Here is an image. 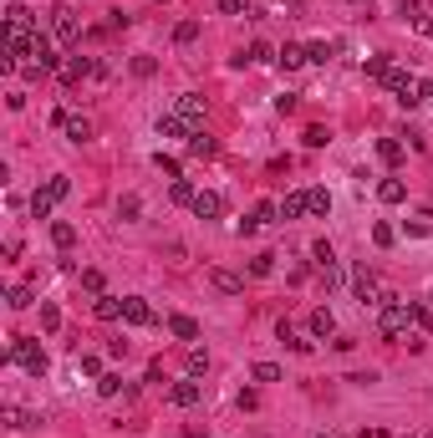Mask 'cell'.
I'll use <instances>...</instances> for the list:
<instances>
[{
    "mask_svg": "<svg viewBox=\"0 0 433 438\" xmlns=\"http://www.w3.org/2000/svg\"><path fill=\"white\" fill-rule=\"evenodd\" d=\"M275 214H280V204H270V199H260V204L250 209V219H240V225H234V234H240V239H245V234H255L260 225H270V219H275Z\"/></svg>",
    "mask_w": 433,
    "mask_h": 438,
    "instance_id": "cell-9",
    "label": "cell"
},
{
    "mask_svg": "<svg viewBox=\"0 0 433 438\" xmlns=\"http://www.w3.org/2000/svg\"><path fill=\"white\" fill-rule=\"evenodd\" d=\"M306 56H311V61H321V67H327V61H332V46H327V41H311V46H306Z\"/></svg>",
    "mask_w": 433,
    "mask_h": 438,
    "instance_id": "cell-44",
    "label": "cell"
},
{
    "mask_svg": "<svg viewBox=\"0 0 433 438\" xmlns=\"http://www.w3.org/2000/svg\"><path fill=\"white\" fill-rule=\"evenodd\" d=\"M173 118H179L189 133H204V118H209V102L199 92H179L173 97Z\"/></svg>",
    "mask_w": 433,
    "mask_h": 438,
    "instance_id": "cell-3",
    "label": "cell"
},
{
    "mask_svg": "<svg viewBox=\"0 0 433 438\" xmlns=\"http://www.w3.org/2000/svg\"><path fill=\"white\" fill-rule=\"evenodd\" d=\"M82 286L92 291V296H102V270H82Z\"/></svg>",
    "mask_w": 433,
    "mask_h": 438,
    "instance_id": "cell-47",
    "label": "cell"
},
{
    "mask_svg": "<svg viewBox=\"0 0 433 438\" xmlns=\"http://www.w3.org/2000/svg\"><path fill=\"white\" fill-rule=\"evenodd\" d=\"M153 163L168 173V179H184V168H179V158H168V153H153Z\"/></svg>",
    "mask_w": 433,
    "mask_h": 438,
    "instance_id": "cell-41",
    "label": "cell"
},
{
    "mask_svg": "<svg viewBox=\"0 0 433 438\" xmlns=\"http://www.w3.org/2000/svg\"><path fill=\"white\" fill-rule=\"evenodd\" d=\"M51 127H61L72 143H87V138H92V123L77 118V113H51Z\"/></svg>",
    "mask_w": 433,
    "mask_h": 438,
    "instance_id": "cell-8",
    "label": "cell"
},
{
    "mask_svg": "<svg viewBox=\"0 0 433 438\" xmlns=\"http://www.w3.org/2000/svg\"><path fill=\"white\" fill-rule=\"evenodd\" d=\"M6 306H11V311H26V306H31V291H26V286H15V291L6 296Z\"/></svg>",
    "mask_w": 433,
    "mask_h": 438,
    "instance_id": "cell-43",
    "label": "cell"
},
{
    "mask_svg": "<svg viewBox=\"0 0 433 438\" xmlns=\"http://www.w3.org/2000/svg\"><path fill=\"white\" fill-rule=\"evenodd\" d=\"M270 270H275V255H255V260H250V275H255V280H265Z\"/></svg>",
    "mask_w": 433,
    "mask_h": 438,
    "instance_id": "cell-39",
    "label": "cell"
},
{
    "mask_svg": "<svg viewBox=\"0 0 433 438\" xmlns=\"http://www.w3.org/2000/svg\"><path fill=\"white\" fill-rule=\"evenodd\" d=\"M51 36L61 41V46H72V41L82 36V26H77V11H72V6H56V11H51Z\"/></svg>",
    "mask_w": 433,
    "mask_h": 438,
    "instance_id": "cell-6",
    "label": "cell"
},
{
    "mask_svg": "<svg viewBox=\"0 0 433 438\" xmlns=\"http://www.w3.org/2000/svg\"><path fill=\"white\" fill-rule=\"evenodd\" d=\"M118 214H123V219H138V199H133V194H127V199L118 204Z\"/></svg>",
    "mask_w": 433,
    "mask_h": 438,
    "instance_id": "cell-50",
    "label": "cell"
},
{
    "mask_svg": "<svg viewBox=\"0 0 433 438\" xmlns=\"http://www.w3.org/2000/svg\"><path fill=\"white\" fill-rule=\"evenodd\" d=\"M168 403H173V408H199V403H204V382H194V377L168 382Z\"/></svg>",
    "mask_w": 433,
    "mask_h": 438,
    "instance_id": "cell-7",
    "label": "cell"
},
{
    "mask_svg": "<svg viewBox=\"0 0 433 438\" xmlns=\"http://www.w3.org/2000/svg\"><path fill=\"white\" fill-rule=\"evenodd\" d=\"M377 158H382L387 168H398V163H403V143H398V138H377Z\"/></svg>",
    "mask_w": 433,
    "mask_h": 438,
    "instance_id": "cell-24",
    "label": "cell"
},
{
    "mask_svg": "<svg viewBox=\"0 0 433 438\" xmlns=\"http://www.w3.org/2000/svg\"><path fill=\"white\" fill-rule=\"evenodd\" d=\"M31 423H41L36 413H26V408H6V428H31Z\"/></svg>",
    "mask_w": 433,
    "mask_h": 438,
    "instance_id": "cell-30",
    "label": "cell"
},
{
    "mask_svg": "<svg viewBox=\"0 0 433 438\" xmlns=\"http://www.w3.org/2000/svg\"><path fill=\"white\" fill-rule=\"evenodd\" d=\"M158 138H194V133H189V127L173 118V113H163V118H158Z\"/></svg>",
    "mask_w": 433,
    "mask_h": 438,
    "instance_id": "cell-25",
    "label": "cell"
},
{
    "mask_svg": "<svg viewBox=\"0 0 433 438\" xmlns=\"http://www.w3.org/2000/svg\"><path fill=\"white\" fill-rule=\"evenodd\" d=\"M393 239H398V230H393V225H382V219H377V225H372V245H377V250H387Z\"/></svg>",
    "mask_w": 433,
    "mask_h": 438,
    "instance_id": "cell-36",
    "label": "cell"
},
{
    "mask_svg": "<svg viewBox=\"0 0 433 438\" xmlns=\"http://www.w3.org/2000/svg\"><path fill=\"white\" fill-rule=\"evenodd\" d=\"M352 296H357V306H362V311H377V275L372 270H367V265H357L352 270Z\"/></svg>",
    "mask_w": 433,
    "mask_h": 438,
    "instance_id": "cell-5",
    "label": "cell"
},
{
    "mask_svg": "<svg viewBox=\"0 0 433 438\" xmlns=\"http://www.w3.org/2000/svg\"><path fill=\"white\" fill-rule=\"evenodd\" d=\"M194 36H199V20H179V26H173V41H179V46H189Z\"/></svg>",
    "mask_w": 433,
    "mask_h": 438,
    "instance_id": "cell-37",
    "label": "cell"
},
{
    "mask_svg": "<svg viewBox=\"0 0 433 438\" xmlns=\"http://www.w3.org/2000/svg\"><path fill=\"white\" fill-rule=\"evenodd\" d=\"M311 260H316V270H321V265H337V250L327 245V239H316V245H311Z\"/></svg>",
    "mask_w": 433,
    "mask_h": 438,
    "instance_id": "cell-32",
    "label": "cell"
},
{
    "mask_svg": "<svg viewBox=\"0 0 433 438\" xmlns=\"http://www.w3.org/2000/svg\"><path fill=\"white\" fill-rule=\"evenodd\" d=\"M352 6H372V0H352Z\"/></svg>",
    "mask_w": 433,
    "mask_h": 438,
    "instance_id": "cell-53",
    "label": "cell"
},
{
    "mask_svg": "<svg viewBox=\"0 0 433 438\" xmlns=\"http://www.w3.org/2000/svg\"><path fill=\"white\" fill-rule=\"evenodd\" d=\"M377 199H382V204H403V199H408V184H403V179H382V184H377Z\"/></svg>",
    "mask_w": 433,
    "mask_h": 438,
    "instance_id": "cell-21",
    "label": "cell"
},
{
    "mask_svg": "<svg viewBox=\"0 0 433 438\" xmlns=\"http://www.w3.org/2000/svg\"><path fill=\"white\" fill-rule=\"evenodd\" d=\"M168 194H173V204H194V194H199V189H194L189 179H173V189H168Z\"/></svg>",
    "mask_w": 433,
    "mask_h": 438,
    "instance_id": "cell-34",
    "label": "cell"
},
{
    "mask_svg": "<svg viewBox=\"0 0 433 438\" xmlns=\"http://www.w3.org/2000/svg\"><path fill=\"white\" fill-rule=\"evenodd\" d=\"M26 56L36 61V67H46V72H61V56H56V46H51V36H46V31H31Z\"/></svg>",
    "mask_w": 433,
    "mask_h": 438,
    "instance_id": "cell-4",
    "label": "cell"
},
{
    "mask_svg": "<svg viewBox=\"0 0 433 438\" xmlns=\"http://www.w3.org/2000/svg\"><path fill=\"white\" fill-rule=\"evenodd\" d=\"M306 61H311V56H306V46H291V41L275 51V67H280V72H301Z\"/></svg>",
    "mask_w": 433,
    "mask_h": 438,
    "instance_id": "cell-16",
    "label": "cell"
},
{
    "mask_svg": "<svg viewBox=\"0 0 433 438\" xmlns=\"http://www.w3.org/2000/svg\"><path fill=\"white\" fill-rule=\"evenodd\" d=\"M311 337H337V316L327 311V306H316V311H311Z\"/></svg>",
    "mask_w": 433,
    "mask_h": 438,
    "instance_id": "cell-20",
    "label": "cell"
},
{
    "mask_svg": "<svg viewBox=\"0 0 433 438\" xmlns=\"http://www.w3.org/2000/svg\"><path fill=\"white\" fill-rule=\"evenodd\" d=\"M408 321H413V316H408V301L403 296H382L377 301V337L382 342H403L408 337Z\"/></svg>",
    "mask_w": 433,
    "mask_h": 438,
    "instance_id": "cell-1",
    "label": "cell"
},
{
    "mask_svg": "<svg viewBox=\"0 0 433 438\" xmlns=\"http://www.w3.org/2000/svg\"><path fill=\"white\" fill-rule=\"evenodd\" d=\"M11 362H15V367H26L31 377H46V367H51L46 346L31 342V337H11Z\"/></svg>",
    "mask_w": 433,
    "mask_h": 438,
    "instance_id": "cell-2",
    "label": "cell"
},
{
    "mask_svg": "<svg viewBox=\"0 0 433 438\" xmlns=\"http://www.w3.org/2000/svg\"><path fill=\"white\" fill-rule=\"evenodd\" d=\"M408 316H413V326H418V332H433V311H428L423 301H408Z\"/></svg>",
    "mask_w": 433,
    "mask_h": 438,
    "instance_id": "cell-27",
    "label": "cell"
},
{
    "mask_svg": "<svg viewBox=\"0 0 433 438\" xmlns=\"http://www.w3.org/2000/svg\"><path fill=\"white\" fill-rule=\"evenodd\" d=\"M51 204H56V199H51L46 189H36V194H31V214H36V219H51Z\"/></svg>",
    "mask_w": 433,
    "mask_h": 438,
    "instance_id": "cell-28",
    "label": "cell"
},
{
    "mask_svg": "<svg viewBox=\"0 0 433 438\" xmlns=\"http://www.w3.org/2000/svg\"><path fill=\"white\" fill-rule=\"evenodd\" d=\"M92 311H97V321H118V316H123V296H107V291H102V296L92 301Z\"/></svg>",
    "mask_w": 433,
    "mask_h": 438,
    "instance_id": "cell-18",
    "label": "cell"
},
{
    "mask_svg": "<svg viewBox=\"0 0 433 438\" xmlns=\"http://www.w3.org/2000/svg\"><path fill=\"white\" fill-rule=\"evenodd\" d=\"M265 61H275V51L265 46V41H250V46L234 56V67H265Z\"/></svg>",
    "mask_w": 433,
    "mask_h": 438,
    "instance_id": "cell-15",
    "label": "cell"
},
{
    "mask_svg": "<svg viewBox=\"0 0 433 438\" xmlns=\"http://www.w3.org/2000/svg\"><path fill=\"white\" fill-rule=\"evenodd\" d=\"M301 214H311V194L306 189H296V194L280 199V219H301Z\"/></svg>",
    "mask_w": 433,
    "mask_h": 438,
    "instance_id": "cell-17",
    "label": "cell"
},
{
    "mask_svg": "<svg viewBox=\"0 0 433 438\" xmlns=\"http://www.w3.org/2000/svg\"><path fill=\"white\" fill-rule=\"evenodd\" d=\"M413 31L418 36H433V15H413Z\"/></svg>",
    "mask_w": 433,
    "mask_h": 438,
    "instance_id": "cell-51",
    "label": "cell"
},
{
    "mask_svg": "<svg viewBox=\"0 0 433 438\" xmlns=\"http://www.w3.org/2000/svg\"><path fill=\"white\" fill-rule=\"evenodd\" d=\"M306 194H311V214L327 219V214H332V194H327V189H306Z\"/></svg>",
    "mask_w": 433,
    "mask_h": 438,
    "instance_id": "cell-29",
    "label": "cell"
},
{
    "mask_svg": "<svg viewBox=\"0 0 433 438\" xmlns=\"http://www.w3.org/2000/svg\"><path fill=\"white\" fill-rule=\"evenodd\" d=\"M306 148H327V127H306Z\"/></svg>",
    "mask_w": 433,
    "mask_h": 438,
    "instance_id": "cell-49",
    "label": "cell"
},
{
    "mask_svg": "<svg viewBox=\"0 0 433 438\" xmlns=\"http://www.w3.org/2000/svg\"><path fill=\"white\" fill-rule=\"evenodd\" d=\"M97 392H102V398H118V392H123V377H113V372H102V377H97Z\"/></svg>",
    "mask_w": 433,
    "mask_h": 438,
    "instance_id": "cell-38",
    "label": "cell"
},
{
    "mask_svg": "<svg viewBox=\"0 0 433 438\" xmlns=\"http://www.w3.org/2000/svg\"><path fill=\"white\" fill-rule=\"evenodd\" d=\"M153 72H158L153 56H133V77H153Z\"/></svg>",
    "mask_w": 433,
    "mask_h": 438,
    "instance_id": "cell-45",
    "label": "cell"
},
{
    "mask_svg": "<svg viewBox=\"0 0 433 438\" xmlns=\"http://www.w3.org/2000/svg\"><path fill=\"white\" fill-rule=\"evenodd\" d=\"M123 321L127 326H153L158 316H153V306H148L143 296H123Z\"/></svg>",
    "mask_w": 433,
    "mask_h": 438,
    "instance_id": "cell-10",
    "label": "cell"
},
{
    "mask_svg": "<svg viewBox=\"0 0 433 438\" xmlns=\"http://www.w3.org/2000/svg\"><path fill=\"white\" fill-rule=\"evenodd\" d=\"M189 209L199 214V219H220V214H225V199H220L214 189H199V194H194V204H189Z\"/></svg>",
    "mask_w": 433,
    "mask_h": 438,
    "instance_id": "cell-12",
    "label": "cell"
},
{
    "mask_svg": "<svg viewBox=\"0 0 433 438\" xmlns=\"http://www.w3.org/2000/svg\"><path fill=\"white\" fill-rule=\"evenodd\" d=\"M51 245H56V250H72V245H77V225L56 219V225H51Z\"/></svg>",
    "mask_w": 433,
    "mask_h": 438,
    "instance_id": "cell-22",
    "label": "cell"
},
{
    "mask_svg": "<svg viewBox=\"0 0 433 438\" xmlns=\"http://www.w3.org/2000/svg\"><path fill=\"white\" fill-rule=\"evenodd\" d=\"M184 362H189V377H199V372L209 367V352H204V346H189V357H184Z\"/></svg>",
    "mask_w": 433,
    "mask_h": 438,
    "instance_id": "cell-33",
    "label": "cell"
},
{
    "mask_svg": "<svg viewBox=\"0 0 433 438\" xmlns=\"http://www.w3.org/2000/svg\"><path fill=\"white\" fill-rule=\"evenodd\" d=\"M321 286L337 291V286H341V270H337V265H321Z\"/></svg>",
    "mask_w": 433,
    "mask_h": 438,
    "instance_id": "cell-46",
    "label": "cell"
},
{
    "mask_svg": "<svg viewBox=\"0 0 433 438\" xmlns=\"http://www.w3.org/2000/svg\"><path fill=\"white\" fill-rule=\"evenodd\" d=\"M209 286L220 291V296H240V291H245V275H234V270H220V265H214V270H209Z\"/></svg>",
    "mask_w": 433,
    "mask_h": 438,
    "instance_id": "cell-13",
    "label": "cell"
},
{
    "mask_svg": "<svg viewBox=\"0 0 433 438\" xmlns=\"http://www.w3.org/2000/svg\"><path fill=\"white\" fill-rule=\"evenodd\" d=\"M46 194H51V199H67V194H72V179H67V173H51V179H46Z\"/></svg>",
    "mask_w": 433,
    "mask_h": 438,
    "instance_id": "cell-31",
    "label": "cell"
},
{
    "mask_svg": "<svg viewBox=\"0 0 433 438\" xmlns=\"http://www.w3.org/2000/svg\"><path fill=\"white\" fill-rule=\"evenodd\" d=\"M423 438H433V433H423Z\"/></svg>",
    "mask_w": 433,
    "mask_h": 438,
    "instance_id": "cell-54",
    "label": "cell"
},
{
    "mask_svg": "<svg viewBox=\"0 0 433 438\" xmlns=\"http://www.w3.org/2000/svg\"><path fill=\"white\" fill-rule=\"evenodd\" d=\"M6 26H11V31H41V26H36V11H26L20 0H11V6H6Z\"/></svg>",
    "mask_w": 433,
    "mask_h": 438,
    "instance_id": "cell-14",
    "label": "cell"
},
{
    "mask_svg": "<svg viewBox=\"0 0 433 438\" xmlns=\"http://www.w3.org/2000/svg\"><path fill=\"white\" fill-rule=\"evenodd\" d=\"M82 77H102V67H97L92 56H72L67 67H61V87H77Z\"/></svg>",
    "mask_w": 433,
    "mask_h": 438,
    "instance_id": "cell-11",
    "label": "cell"
},
{
    "mask_svg": "<svg viewBox=\"0 0 433 438\" xmlns=\"http://www.w3.org/2000/svg\"><path fill=\"white\" fill-rule=\"evenodd\" d=\"M280 342H286V346H291V352H301V357H306V352H311V342H306V337H301V332H296V326H286V321H280Z\"/></svg>",
    "mask_w": 433,
    "mask_h": 438,
    "instance_id": "cell-26",
    "label": "cell"
},
{
    "mask_svg": "<svg viewBox=\"0 0 433 438\" xmlns=\"http://www.w3.org/2000/svg\"><path fill=\"white\" fill-rule=\"evenodd\" d=\"M428 301H433V291H428Z\"/></svg>",
    "mask_w": 433,
    "mask_h": 438,
    "instance_id": "cell-55",
    "label": "cell"
},
{
    "mask_svg": "<svg viewBox=\"0 0 433 438\" xmlns=\"http://www.w3.org/2000/svg\"><path fill=\"white\" fill-rule=\"evenodd\" d=\"M214 153H220V143H214L209 133H194L189 138V158H214Z\"/></svg>",
    "mask_w": 433,
    "mask_h": 438,
    "instance_id": "cell-23",
    "label": "cell"
},
{
    "mask_svg": "<svg viewBox=\"0 0 433 438\" xmlns=\"http://www.w3.org/2000/svg\"><path fill=\"white\" fill-rule=\"evenodd\" d=\"M220 11H225V15H245L250 0H220Z\"/></svg>",
    "mask_w": 433,
    "mask_h": 438,
    "instance_id": "cell-48",
    "label": "cell"
},
{
    "mask_svg": "<svg viewBox=\"0 0 433 438\" xmlns=\"http://www.w3.org/2000/svg\"><path fill=\"white\" fill-rule=\"evenodd\" d=\"M321 438H327V433H321Z\"/></svg>",
    "mask_w": 433,
    "mask_h": 438,
    "instance_id": "cell-56",
    "label": "cell"
},
{
    "mask_svg": "<svg viewBox=\"0 0 433 438\" xmlns=\"http://www.w3.org/2000/svg\"><path fill=\"white\" fill-rule=\"evenodd\" d=\"M41 326H46V332H56V326H61V311H56L51 301H41Z\"/></svg>",
    "mask_w": 433,
    "mask_h": 438,
    "instance_id": "cell-42",
    "label": "cell"
},
{
    "mask_svg": "<svg viewBox=\"0 0 433 438\" xmlns=\"http://www.w3.org/2000/svg\"><path fill=\"white\" fill-rule=\"evenodd\" d=\"M77 367L87 372V377H102V357H97V352H82V357H77Z\"/></svg>",
    "mask_w": 433,
    "mask_h": 438,
    "instance_id": "cell-40",
    "label": "cell"
},
{
    "mask_svg": "<svg viewBox=\"0 0 433 438\" xmlns=\"http://www.w3.org/2000/svg\"><path fill=\"white\" fill-rule=\"evenodd\" d=\"M250 377H255V382H280V367H275V362H255Z\"/></svg>",
    "mask_w": 433,
    "mask_h": 438,
    "instance_id": "cell-35",
    "label": "cell"
},
{
    "mask_svg": "<svg viewBox=\"0 0 433 438\" xmlns=\"http://www.w3.org/2000/svg\"><path fill=\"white\" fill-rule=\"evenodd\" d=\"M428 97H433V77H423V82H418V102H428Z\"/></svg>",
    "mask_w": 433,
    "mask_h": 438,
    "instance_id": "cell-52",
    "label": "cell"
},
{
    "mask_svg": "<svg viewBox=\"0 0 433 438\" xmlns=\"http://www.w3.org/2000/svg\"><path fill=\"white\" fill-rule=\"evenodd\" d=\"M168 332L179 342H199V321H194V316H168Z\"/></svg>",
    "mask_w": 433,
    "mask_h": 438,
    "instance_id": "cell-19",
    "label": "cell"
}]
</instances>
